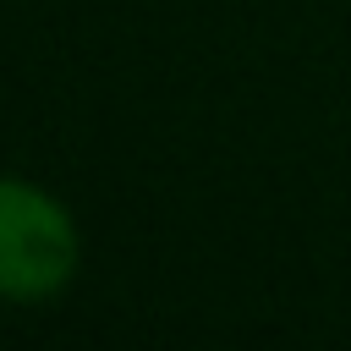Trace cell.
<instances>
[{
	"mask_svg": "<svg viewBox=\"0 0 351 351\" xmlns=\"http://www.w3.org/2000/svg\"><path fill=\"white\" fill-rule=\"evenodd\" d=\"M77 269L71 214L38 186L0 181V296L38 302L60 291Z\"/></svg>",
	"mask_w": 351,
	"mask_h": 351,
	"instance_id": "obj_1",
	"label": "cell"
}]
</instances>
